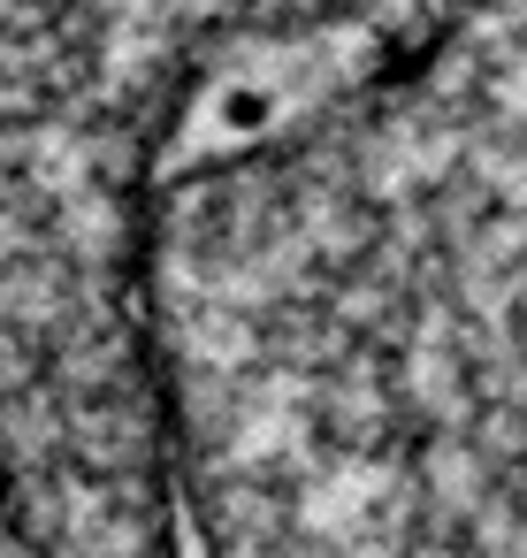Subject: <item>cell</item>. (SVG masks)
Listing matches in <instances>:
<instances>
[{"label":"cell","mask_w":527,"mask_h":558,"mask_svg":"<svg viewBox=\"0 0 527 558\" xmlns=\"http://www.w3.org/2000/svg\"><path fill=\"white\" fill-rule=\"evenodd\" d=\"M375 0H0V520L100 550L169 520L146 238L199 116Z\"/></svg>","instance_id":"cell-1"}]
</instances>
